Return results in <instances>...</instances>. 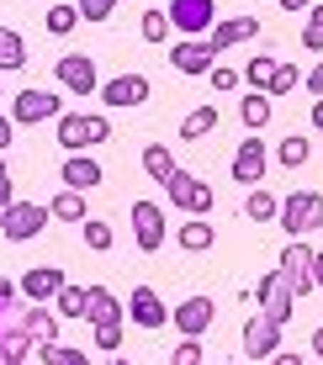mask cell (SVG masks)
<instances>
[{
    "label": "cell",
    "instance_id": "1",
    "mask_svg": "<svg viewBox=\"0 0 323 365\" xmlns=\"http://www.w3.org/2000/svg\"><path fill=\"white\" fill-rule=\"evenodd\" d=\"M276 222H281V233H287V238H302V233L323 228V196L307 191V185H302V191H292L287 201H281Z\"/></svg>",
    "mask_w": 323,
    "mask_h": 365
},
{
    "label": "cell",
    "instance_id": "2",
    "mask_svg": "<svg viewBox=\"0 0 323 365\" xmlns=\"http://www.w3.org/2000/svg\"><path fill=\"white\" fill-rule=\"evenodd\" d=\"M165 196H170V207H180L185 217H207L212 212V201H217V191L207 180H196V175H185V170H175L165 180Z\"/></svg>",
    "mask_w": 323,
    "mask_h": 365
},
{
    "label": "cell",
    "instance_id": "3",
    "mask_svg": "<svg viewBox=\"0 0 323 365\" xmlns=\"http://www.w3.org/2000/svg\"><path fill=\"white\" fill-rule=\"evenodd\" d=\"M48 228V207L43 201H11V212L0 217V233L11 238V244H27V238H37Z\"/></svg>",
    "mask_w": 323,
    "mask_h": 365
},
{
    "label": "cell",
    "instance_id": "4",
    "mask_svg": "<svg viewBox=\"0 0 323 365\" xmlns=\"http://www.w3.org/2000/svg\"><path fill=\"white\" fill-rule=\"evenodd\" d=\"M255 302H260V318H270L276 329H287V318H292V307H297V297L287 292L281 270H265V281L255 286Z\"/></svg>",
    "mask_w": 323,
    "mask_h": 365
},
{
    "label": "cell",
    "instance_id": "5",
    "mask_svg": "<svg viewBox=\"0 0 323 365\" xmlns=\"http://www.w3.org/2000/svg\"><path fill=\"white\" fill-rule=\"evenodd\" d=\"M281 281H287L292 297H307V292H313V249H307L302 238H292V244L281 249Z\"/></svg>",
    "mask_w": 323,
    "mask_h": 365
},
{
    "label": "cell",
    "instance_id": "6",
    "mask_svg": "<svg viewBox=\"0 0 323 365\" xmlns=\"http://www.w3.org/2000/svg\"><path fill=\"white\" fill-rule=\"evenodd\" d=\"M170 27H180V37H196V32H212L217 21V6L212 0H170Z\"/></svg>",
    "mask_w": 323,
    "mask_h": 365
},
{
    "label": "cell",
    "instance_id": "7",
    "mask_svg": "<svg viewBox=\"0 0 323 365\" xmlns=\"http://www.w3.org/2000/svg\"><path fill=\"white\" fill-rule=\"evenodd\" d=\"M53 80L74 96H96V58L91 53H64L53 58Z\"/></svg>",
    "mask_w": 323,
    "mask_h": 365
},
{
    "label": "cell",
    "instance_id": "8",
    "mask_svg": "<svg viewBox=\"0 0 323 365\" xmlns=\"http://www.w3.org/2000/svg\"><path fill=\"white\" fill-rule=\"evenodd\" d=\"M212 318H217V307H212V297H185L175 312H170V323L180 329V339H202L207 329H212Z\"/></svg>",
    "mask_w": 323,
    "mask_h": 365
},
{
    "label": "cell",
    "instance_id": "9",
    "mask_svg": "<svg viewBox=\"0 0 323 365\" xmlns=\"http://www.w3.org/2000/svg\"><path fill=\"white\" fill-rule=\"evenodd\" d=\"M48 117H58L53 91H16L11 96V122L16 128H32V122H48Z\"/></svg>",
    "mask_w": 323,
    "mask_h": 365
},
{
    "label": "cell",
    "instance_id": "10",
    "mask_svg": "<svg viewBox=\"0 0 323 365\" xmlns=\"http://www.w3.org/2000/svg\"><path fill=\"white\" fill-rule=\"evenodd\" d=\"M133 238H138L143 255H154V249L165 244V212H159L154 201H133Z\"/></svg>",
    "mask_w": 323,
    "mask_h": 365
},
{
    "label": "cell",
    "instance_id": "11",
    "mask_svg": "<svg viewBox=\"0 0 323 365\" xmlns=\"http://www.w3.org/2000/svg\"><path fill=\"white\" fill-rule=\"evenodd\" d=\"M128 318L138 323V329H165V323H170V307L159 302L154 286H133V297H128Z\"/></svg>",
    "mask_w": 323,
    "mask_h": 365
},
{
    "label": "cell",
    "instance_id": "12",
    "mask_svg": "<svg viewBox=\"0 0 323 365\" xmlns=\"http://www.w3.org/2000/svg\"><path fill=\"white\" fill-rule=\"evenodd\" d=\"M260 32V21L255 16H217L212 21V32H207V48L222 58V48H233V43H250V37Z\"/></svg>",
    "mask_w": 323,
    "mask_h": 365
},
{
    "label": "cell",
    "instance_id": "13",
    "mask_svg": "<svg viewBox=\"0 0 323 365\" xmlns=\"http://www.w3.org/2000/svg\"><path fill=\"white\" fill-rule=\"evenodd\" d=\"M276 349H281V329H276L270 318H260V312H255V318L244 323V355L260 365L265 355H276Z\"/></svg>",
    "mask_w": 323,
    "mask_h": 365
},
{
    "label": "cell",
    "instance_id": "14",
    "mask_svg": "<svg viewBox=\"0 0 323 365\" xmlns=\"http://www.w3.org/2000/svg\"><path fill=\"white\" fill-rule=\"evenodd\" d=\"M212 48L207 43H196V37H180L175 48H170V69H180V74H207L212 69Z\"/></svg>",
    "mask_w": 323,
    "mask_h": 365
},
{
    "label": "cell",
    "instance_id": "15",
    "mask_svg": "<svg viewBox=\"0 0 323 365\" xmlns=\"http://www.w3.org/2000/svg\"><path fill=\"white\" fill-rule=\"evenodd\" d=\"M101 101L106 106H143L148 101V80L143 74H117V80L101 85Z\"/></svg>",
    "mask_w": 323,
    "mask_h": 365
},
{
    "label": "cell",
    "instance_id": "16",
    "mask_svg": "<svg viewBox=\"0 0 323 365\" xmlns=\"http://www.w3.org/2000/svg\"><path fill=\"white\" fill-rule=\"evenodd\" d=\"M58 286H64V270H53V265H32L27 275H21V286H16V292L27 297V302H37V307H43L48 297H58Z\"/></svg>",
    "mask_w": 323,
    "mask_h": 365
},
{
    "label": "cell",
    "instance_id": "17",
    "mask_svg": "<svg viewBox=\"0 0 323 365\" xmlns=\"http://www.w3.org/2000/svg\"><path fill=\"white\" fill-rule=\"evenodd\" d=\"M58 148H64V154H85V148L96 143L91 138V117H80V111H58Z\"/></svg>",
    "mask_w": 323,
    "mask_h": 365
},
{
    "label": "cell",
    "instance_id": "18",
    "mask_svg": "<svg viewBox=\"0 0 323 365\" xmlns=\"http://www.w3.org/2000/svg\"><path fill=\"white\" fill-rule=\"evenodd\" d=\"M233 180L239 185H260L265 180V143H260V138L239 143V154H233Z\"/></svg>",
    "mask_w": 323,
    "mask_h": 365
},
{
    "label": "cell",
    "instance_id": "19",
    "mask_svg": "<svg viewBox=\"0 0 323 365\" xmlns=\"http://www.w3.org/2000/svg\"><path fill=\"white\" fill-rule=\"evenodd\" d=\"M58 180H64V191H91V185H101V165H96L91 154H69L64 170H58Z\"/></svg>",
    "mask_w": 323,
    "mask_h": 365
},
{
    "label": "cell",
    "instance_id": "20",
    "mask_svg": "<svg viewBox=\"0 0 323 365\" xmlns=\"http://www.w3.org/2000/svg\"><path fill=\"white\" fill-rule=\"evenodd\" d=\"M85 323H122V307H117V297L106 292V286H85Z\"/></svg>",
    "mask_w": 323,
    "mask_h": 365
},
{
    "label": "cell",
    "instance_id": "21",
    "mask_svg": "<svg viewBox=\"0 0 323 365\" xmlns=\"http://www.w3.org/2000/svg\"><path fill=\"white\" fill-rule=\"evenodd\" d=\"M175 233H180V249H191V255H207V249L217 244V228L207 217H185Z\"/></svg>",
    "mask_w": 323,
    "mask_h": 365
},
{
    "label": "cell",
    "instance_id": "22",
    "mask_svg": "<svg viewBox=\"0 0 323 365\" xmlns=\"http://www.w3.org/2000/svg\"><path fill=\"white\" fill-rule=\"evenodd\" d=\"M21 329H27V339H37V344H58V312H48V307L32 302V312L21 318Z\"/></svg>",
    "mask_w": 323,
    "mask_h": 365
},
{
    "label": "cell",
    "instance_id": "23",
    "mask_svg": "<svg viewBox=\"0 0 323 365\" xmlns=\"http://www.w3.org/2000/svg\"><path fill=\"white\" fill-rule=\"evenodd\" d=\"M276 212H281L276 191H265V185H255V191H250V201H244V217H250V222H276Z\"/></svg>",
    "mask_w": 323,
    "mask_h": 365
},
{
    "label": "cell",
    "instance_id": "24",
    "mask_svg": "<svg viewBox=\"0 0 323 365\" xmlns=\"http://www.w3.org/2000/svg\"><path fill=\"white\" fill-rule=\"evenodd\" d=\"M27 64V37L16 27H0V69H21Z\"/></svg>",
    "mask_w": 323,
    "mask_h": 365
},
{
    "label": "cell",
    "instance_id": "25",
    "mask_svg": "<svg viewBox=\"0 0 323 365\" xmlns=\"http://www.w3.org/2000/svg\"><path fill=\"white\" fill-rule=\"evenodd\" d=\"M53 222H85V191H58L53 207H48Z\"/></svg>",
    "mask_w": 323,
    "mask_h": 365
},
{
    "label": "cell",
    "instance_id": "26",
    "mask_svg": "<svg viewBox=\"0 0 323 365\" xmlns=\"http://www.w3.org/2000/svg\"><path fill=\"white\" fill-rule=\"evenodd\" d=\"M217 128V106H196L191 117L180 122V143H196V138H207Z\"/></svg>",
    "mask_w": 323,
    "mask_h": 365
},
{
    "label": "cell",
    "instance_id": "27",
    "mask_svg": "<svg viewBox=\"0 0 323 365\" xmlns=\"http://www.w3.org/2000/svg\"><path fill=\"white\" fill-rule=\"evenodd\" d=\"M239 111H244V128H250V133H260V128L270 122V111H276V106H270V96H265V91H250Z\"/></svg>",
    "mask_w": 323,
    "mask_h": 365
},
{
    "label": "cell",
    "instance_id": "28",
    "mask_svg": "<svg viewBox=\"0 0 323 365\" xmlns=\"http://www.w3.org/2000/svg\"><path fill=\"white\" fill-rule=\"evenodd\" d=\"M307 154H313V143H307L302 133H292V138H281V148H276V165L302 170V165H307Z\"/></svg>",
    "mask_w": 323,
    "mask_h": 365
},
{
    "label": "cell",
    "instance_id": "29",
    "mask_svg": "<svg viewBox=\"0 0 323 365\" xmlns=\"http://www.w3.org/2000/svg\"><path fill=\"white\" fill-rule=\"evenodd\" d=\"M143 170H148V175H154V180H159V185H165V180H170V175H175V154H170V148H165V143H148V148H143Z\"/></svg>",
    "mask_w": 323,
    "mask_h": 365
},
{
    "label": "cell",
    "instance_id": "30",
    "mask_svg": "<svg viewBox=\"0 0 323 365\" xmlns=\"http://www.w3.org/2000/svg\"><path fill=\"white\" fill-rule=\"evenodd\" d=\"M27 344H32L27 329H11L6 339H0V365H21L27 360Z\"/></svg>",
    "mask_w": 323,
    "mask_h": 365
},
{
    "label": "cell",
    "instance_id": "31",
    "mask_svg": "<svg viewBox=\"0 0 323 365\" xmlns=\"http://www.w3.org/2000/svg\"><path fill=\"white\" fill-rule=\"evenodd\" d=\"M43 27L53 32V37H69L74 27H80V11H74V6H53V11L43 16Z\"/></svg>",
    "mask_w": 323,
    "mask_h": 365
},
{
    "label": "cell",
    "instance_id": "32",
    "mask_svg": "<svg viewBox=\"0 0 323 365\" xmlns=\"http://www.w3.org/2000/svg\"><path fill=\"white\" fill-rule=\"evenodd\" d=\"M297 80H302V74H297L292 64H281V58H276V69H270V85H265V96H270V101H276V96H292V91H297Z\"/></svg>",
    "mask_w": 323,
    "mask_h": 365
},
{
    "label": "cell",
    "instance_id": "33",
    "mask_svg": "<svg viewBox=\"0 0 323 365\" xmlns=\"http://www.w3.org/2000/svg\"><path fill=\"white\" fill-rule=\"evenodd\" d=\"M37 355H43V365H91V355H80L69 344H37Z\"/></svg>",
    "mask_w": 323,
    "mask_h": 365
},
{
    "label": "cell",
    "instance_id": "34",
    "mask_svg": "<svg viewBox=\"0 0 323 365\" xmlns=\"http://www.w3.org/2000/svg\"><path fill=\"white\" fill-rule=\"evenodd\" d=\"M138 32H143V43H165V37H170V16H165V11H143Z\"/></svg>",
    "mask_w": 323,
    "mask_h": 365
},
{
    "label": "cell",
    "instance_id": "35",
    "mask_svg": "<svg viewBox=\"0 0 323 365\" xmlns=\"http://www.w3.org/2000/svg\"><path fill=\"white\" fill-rule=\"evenodd\" d=\"M53 302H58V318H85V292H80V286H69V281H64Z\"/></svg>",
    "mask_w": 323,
    "mask_h": 365
},
{
    "label": "cell",
    "instance_id": "36",
    "mask_svg": "<svg viewBox=\"0 0 323 365\" xmlns=\"http://www.w3.org/2000/svg\"><path fill=\"white\" fill-rule=\"evenodd\" d=\"M80 228H85V249H96V255H106V249H111V228L101 217H85Z\"/></svg>",
    "mask_w": 323,
    "mask_h": 365
},
{
    "label": "cell",
    "instance_id": "37",
    "mask_svg": "<svg viewBox=\"0 0 323 365\" xmlns=\"http://www.w3.org/2000/svg\"><path fill=\"white\" fill-rule=\"evenodd\" d=\"M302 48L307 53H323V6L307 11V27H302Z\"/></svg>",
    "mask_w": 323,
    "mask_h": 365
},
{
    "label": "cell",
    "instance_id": "38",
    "mask_svg": "<svg viewBox=\"0 0 323 365\" xmlns=\"http://www.w3.org/2000/svg\"><path fill=\"white\" fill-rule=\"evenodd\" d=\"M270 69H276V58L260 53V58H250V64H244V80H250L255 91H265V85H270Z\"/></svg>",
    "mask_w": 323,
    "mask_h": 365
},
{
    "label": "cell",
    "instance_id": "39",
    "mask_svg": "<svg viewBox=\"0 0 323 365\" xmlns=\"http://www.w3.org/2000/svg\"><path fill=\"white\" fill-rule=\"evenodd\" d=\"M202 355H207V349H202V339H180V344H175V355H170V365H202Z\"/></svg>",
    "mask_w": 323,
    "mask_h": 365
},
{
    "label": "cell",
    "instance_id": "40",
    "mask_svg": "<svg viewBox=\"0 0 323 365\" xmlns=\"http://www.w3.org/2000/svg\"><path fill=\"white\" fill-rule=\"evenodd\" d=\"M74 11H80V21H106L111 11H117V0H80Z\"/></svg>",
    "mask_w": 323,
    "mask_h": 365
},
{
    "label": "cell",
    "instance_id": "41",
    "mask_svg": "<svg viewBox=\"0 0 323 365\" xmlns=\"http://www.w3.org/2000/svg\"><path fill=\"white\" fill-rule=\"evenodd\" d=\"M117 344H122V323H101V329H96V349H101V355H111Z\"/></svg>",
    "mask_w": 323,
    "mask_h": 365
},
{
    "label": "cell",
    "instance_id": "42",
    "mask_svg": "<svg viewBox=\"0 0 323 365\" xmlns=\"http://www.w3.org/2000/svg\"><path fill=\"white\" fill-rule=\"evenodd\" d=\"M207 80H212V91H233V85H239V74H233L228 64H212V69H207Z\"/></svg>",
    "mask_w": 323,
    "mask_h": 365
},
{
    "label": "cell",
    "instance_id": "43",
    "mask_svg": "<svg viewBox=\"0 0 323 365\" xmlns=\"http://www.w3.org/2000/svg\"><path fill=\"white\" fill-rule=\"evenodd\" d=\"M307 96H323V53H318V64L307 69Z\"/></svg>",
    "mask_w": 323,
    "mask_h": 365
},
{
    "label": "cell",
    "instance_id": "44",
    "mask_svg": "<svg viewBox=\"0 0 323 365\" xmlns=\"http://www.w3.org/2000/svg\"><path fill=\"white\" fill-rule=\"evenodd\" d=\"M91 138H96V143H106V138H111V122H106V117H91Z\"/></svg>",
    "mask_w": 323,
    "mask_h": 365
},
{
    "label": "cell",
    "instance_id": "45",
    "mask_svg": "<svg viewBox=\"0 0 323 365\" xmlns=\"http://www.w3.org/2000/svg\"><path fill=\"white\" fill-rule=\"evenodd\" d=\"M11 128H16V122H11V117H0V154L11 148Z\"/></svg>",
    "mask_w": 323,
    "mask_h": 365
},
{
    "label": "cell",
    "instance_id": "46",
    "mask_svg": "<svg viewBox=\"0 0 323 365\" xmlns=\"http://www.w3.org/2000/svg\"><path fill=\"white\" fill-rule=\"evenodd\" d=\"M265 365H307V360H302V355H281V349H276V355H270Z\"/></svg>",
    "mask_w": 323,
    "mask_h": 365
},
{
    "label": "cell",
    "instance_id": "47",
    "mask_svg": "<svg viewBox=\"0 0 323 365\" xmlns=\"http://www.w3.org/2000/svg\"><path fill=\"white\" fill-rule=\"evenodd\" d=\"M276 6H287V11H313L318 0H276Z\"/></svg>",
    "mask_w": 323,
    "mask_h": 365
},
{
    "label": "cell",
    "instance_id": "48",
    "mask_svg": "<svg viewBox=\"0 0 323 365\" xmlns=\"http://www.w3.org/2000/svg\"><path fill=\"white\" fill-rule=\"evenodd\" d=\"M313 286H323V249H313Z\"/></svg>",
    "mask_w": 323,
    "mask_h": 365
},
{
    "label": "cell",
    "instance_id": "49",
    "mask_svg": "<svg viewBox=\"0 0 323 365\" xmlns=\"http://www.w3.org/2000/svg\"><path fill=\"white\" fill-rule=\"evenodd\" d=\"M11 201H16V196H11V185H6V191H0V217L11 212Z\"/></svg>",
    "mask_w": 323,
    "mask_h": 365
},
{
    "label": "cell",
    "instance_id": "50",
    "mask_svg": "<svg viewBox=\"0 0 323 365\" xmlns=\"http://www.w3.org/2000/svg\"><path fill=\"white\" fill-rule=\"evenodd\" d=\"M313 128L323 133V101H313Z\"/></svg>",
    "mask_w": 323,
    "mask_h": 365
},
{
    "label": "cell",
    "instance_id": "51",
    "mask_svg": "<svg viewBox=\"0 0 323 365\" xmlns=\"http://www.w3.org/2000/svg\"><path fill=\"white\" fill-rule=\"evenodd\" d=\"M6 185H11V165L0 159V191H6Z\"/></svg>",
    "mask_w": 323,
    "mask_h": 365
},
{
    "label": "cell",
    "instance_id": "52",
    "mask_svg": "<svg viewBox=\"0 0 323 365\" xmlns=\"http://www.w3.org/2000/svg\"><path fill=\"white\" fill-rule=\"evenodd\" d=\"M11 297H16V286H11V281H0V302H11Z\"/></svg>",
    "mask_w": 323,
    "mask_h": 365
},
{
    "label": "cell",
    "instance_id": "53",
    "mask_svg": "<svg viewBox=\"0 0 323 365\" xmlns=\"http://www.w3.org/2000/svg\"><path fill=\"white\" fill-rule=\"evenodd\" d=\"M313 355H318V360H323V329H318V334H313Z\"/></svg>",
    "mask_w": 323,
    "mask_h": 365
},
{
    "label": "cell",
    "instance_id": "54",
    "mask_svg": "<svg viewBox=\"0 0 323 365\" xmlns=\"http://www.w3.org/2000/svg\"><path fill=\"white\" fill-rule=\"evenodd\" d=\"M111 365H128V360H111Z\"/></svg>",
    "mask_w": 323,
    "mask_h": 365
},
{
    "label": "cell",
    "instance_id": "55",
    "mask_svg": "<svg viewBox=\"0 0 323 365\" xmlns=\"http://www.w3.org/2000/svg\"><path fill=\"white\" fill-rule=\"evenodd\" d=\"M0 101H6V91H0Z\"/></svg>",
    "mask_w": 323,
    "mask_h": 365
},
{
    "label": "cell",
    "instance_id": "56",
    "mask_svg": "<svg viewBox=\"0 0 323 365\" xmlns=\"http://www.w3.org/2000/svg\"><path fill=\"white\" fill-rule=\"evenodd\" d=\"M202 365H212V360H202Z\"/></svg>",
    "mask_w": 323,
    "mask_h": 365
},
{
    "label": "cell",
    "instance_id": "57",
    "mask_svg": "<svg viewBox=\"0 0 323 365\" xmlns=\"http://www.w3.org/2000/svg\"><path fill=\"white\" fill-rule=\"evenodd\" d=\"M250 365H255V360H250Z\"/></svg>",
    "mask_w": 323,
    "mask_h": 365
}]
</instances>
